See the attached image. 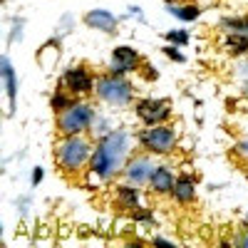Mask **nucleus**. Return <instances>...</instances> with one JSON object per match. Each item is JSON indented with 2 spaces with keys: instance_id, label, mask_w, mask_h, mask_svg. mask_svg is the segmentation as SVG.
Wrapping results in <instances>:
<instances>
[{
  "instance_id": "nucleus-1",
  "label": "nucleus",
  "mask_w": 248,
  "mask_h": 248,
  "mask_svg": "<svg viewBox=\"0 0 248 248\" xmlns=\"http://www.w3.org/2000/svg\"><path fill=\"white\" fill-rule=\"evenodd\" d=\"M132 156V132L127 127H114L105 137L94 139V152L87 167L90 184H109L124 169Z\"/></svg>"
},
{
  "instance_id": "nucleus-2",
  "label": "nucleus",
  "mask_w": 248,
  "mask_h": 248,
  "mask_svg": "<svg viewBox=\"0 0 248 248\" xmlns=\"http://www.w3.org/2000/svg\"><path fill=\"white\" fill-rule=\"evenodd\" d=\"M92 152H94V141H92L90 134L57 137L55 152H52L55 164H57V171L70 176V179H75L79 174H87Z\"/></svg>"
},
{
  "instance_id": "nucleus-3",
  "label": "nucleus",
  "mask_w": 248,
  "mask_h": 248,
  "mask_svg": "<svg viewBox=\"0 0 248 248\" xmlns=\"http://www.w3.org/2000/svg\"><path fill=\"white\" fill-rule=\"evenodd\" d=\"M97 119V109L87 97H77L67 109L55 114V129L57 137H72V134H90L92 124Z\"/></svg>"
},
{
  "instance_id": "nucleus-4",
  "label": "nucleus",
  "mask_w": 248,
  "mask_h": 248,
  "mask_svg": "<svg viewBox=\"0 0 248 248\" xmlns=\"http://www.w3.org/2000/svg\"><path fill=\"white\" fill-rule=\"evenodd\" d=\"M94 97L109 107L124 109L137 102V90L124 75L102 72V75H97V82H94Z\"/></svg>"
},
{
  "instance_id": "nucleus-5",
  "label": "nucleus",
  "mask_w": 248,
  "mask_h": 248,
  "mask_svg": "<svg viewBox=\"0 0 248 248\" xmlns=\"http://www.w3.org/2000/svg\"><path fill=\"white\" fill-rule=\"evenodd\" d=\"M137 141L144 152H149L154 156H169L179 147V134L169 122L164 124H152L137 132Z\"/></svg>"
},
{
  "instance_id": "nucleus-6",
  "label": "nucleus",
  "mask_w": 248,
  "mask_h": 248,
  "mask_svg": "<svg viewBox=\"0 0 248 248\" xmlns=\"http://www.w3.org/2000/svg\"><path fill=\"white\" fill-rule=\"evenodd\" d=\"M134 114L144 127H152V124L169 122L174 117V107L164 97H141L134 102Z\"/></svg>"
},
{
  "instance_id": "nucleus-7",
  "label": "nucleus",
  "mask_w": 248,
  "mask_h": 248,
  "mask_svg": "<svg viewBox=\"0 0 248 248\" xmlns=\"http://www.w3.org/2000/svg\"><path fill=\"white\" fill-rule=\"evenodd\" d=\"M156 167V161H154V154L149 152H137L127 159V164H124V169H122V181H129L134 186H149V179H152V171Z\"/></svg>"
},
{
  "instance_id": "nucleus-8",
  "label": "nucleus",
  "mask_w": 248,
  "mask_h": 248,
  "mask_svg": "<svg viewBox=\"0 0 248 248\" xmlns=\"http://www.w3.org/2000/svg\"><path fill=\"white\" fill-rule=\"evenodd\" d=\"M94 82H97V77L90 72V67L87 65H70L65 72H62V77H60V85L65 87L67 92H72L75 97H90V94H94Z\"/></svg>"
},
{
  "instance_id": "nucleus-9",
  "label": "nucleus",
  "mask_w": 248,
  "mask_h": 248,
  "mask_svg": "<svg viewBox=\"0 0 248 248\" xmlns=\"http://www.w3.org/2000/svg\"><path fill=\"white\" fill-rule=\"evenodd\" d=\"M141 65H144V60H141L139 50H134L132 45H117V47L112 50L107 72L127 77V75H132V72H139Z\"/></svg>"
},
{
  "instance_id": "nucleus-10",
  "label": "nucleus",
  "mask_w": 248,
  "mask_h": 248,
  "mask_svg": "<svg viewBox=\"0 0 248 248\" xmlns=\"http://www.w3.org/2000/svg\"><path fill=\"white\" fill-rule=\"evenodd\" d=\"M82 23H85L90 30L105 32V35H117L119 32V23H124L122 17H117L112 10L107 8H92L82 15Z\"/></svg>"
},
{
  "instance_id": "nucleus-11",
  "label": "nucleus",
  "mask_w": 248,
  "mask_h": 248,
  "mask_svg": "<svg viewBox=\"0 0 248 248\" xmlns=\"http://www.w3.org/2000/svg\"><path fill=\"white\" fill-rule=\"evenodd\" d=\"M0 77H3V90H5V97H8V117H15V109H17V72L13 67V62L8 55L0 57Z\"/></svg>"
},
{
  "instance_id": "nucleus-12",
  "label": "nucleus",
  "mask_w": 248,
  "mask_h": 248,
  "mask_svg": "<svg viewBox=\"0 0 248 248\" xmlns=\"http://www.w3.org/2000/svg\"><path fill=\"white\" fill-rule=\"evenodd\" d=\"M174 184H176V174L171 171L169 164H156L149 179V191L154 196H171Z\"/></svg>"
},
{
  "instance_id": "nucleus-13",
  "label": "nucleus",
  "mask_w": 248,
  "mask_h": 248,
  "mask_svg": "<svg viewBox=\"0 0 248 248\" xmlns=\"http://www.w3.org/2000/svg\"><path fill=\"white\" fill-rule=\"evenodd\" d=\"M196 191H199V179L191 174V171H184L176 176V184H174V191H171V199L181 206H189L196 201Z\"/></svg>"
},
{
  "instance_id": "nucleus-14",
  "label": "nucleus",
  "mask_w": 248,
  "mask_h": 248,
  "mask_svg": "<svg viewBox=\"0 0 248 248\" xmlns=\"http://www.w3.org/2000/svg\"><path fill=\"white\" fill-rule=\"evenodd\" d=\"M114 201L122 211L132 214L134 209H139L141 206V186H134L129 181H122L117 189H114Z\"/></svg>"
},
{
  "instance_id": "nucleus-15",
  "label": "nucleus",
  "mask_w": 248,
  "mask_h": 248,
  "mask_svg": "<svg viewBox=\"0 0 248 248\" xmlns=\"http://www.w3.org/2000/svg\"><path fill=\"white\" fill-rule=\"evenodd\" d=\"M60 55H62V37L52 35L47 43L37 50V62L43 70H55V65L60 62Z\"/></svg>"
},
{
  "instance_id": "nucleus-16",
  "label": "nucleus",
  "mask_w": 248,
  "mask_h": 248,
  "mask_svg": "<svg viewBox=\"0 0 248 248\" xmlns=\"http://www.w3.org/2000/svg\"><path fill=\"white\" fill-rule=\"evenodd\" d=\"M167 10H169V15L171 17H176L179 23H194V20H199L201 17V5H196L194 0H179V3H169L167 5Z\"/></svg>"
},
{
  "instance_id": "nucleus-17",
  "label": "nucleus",
  "mask_w": 248,
  "mask_h": 248,
  "mask_svg": "<svg viewBox=\"0 0 248 248\" xmlns=\"http://www.w3.org/2000/svg\"><path fill=\"white\" fill-rule=\"evenodd\" d=\"M223 50L231 57H248V35L246 32H226L223 37Z\"/></svg>"
},
{
  "instance_id": "nucleus-18",
  "label": "nucleus",
  "mask_w": 248,
  "mask_h": 248,
  "mask_svg": "<svg viewBox=\"0 0 248 248\" xmlns=\"http://www.w3.org/2000/svg\"><path fill=\"white\" fill-rule=\"evenodd\" d=\"M75 99H77V97H75L72 92H67V90L62 87V85H57V90L50 94V109H52L55 114H60L62 109H67V107L72 105Z\"/></svg>"
},
{
  "instance_id": "nucleus-19",
  "label": "nucleus",
  "mask_w": 248,
  "mask_h": 248,
  "mask_svg": "<svg viewBox=\"0 0 248 248\" xmlns=\"http://www.w3.org/2000/svg\"><path fill=\"white\" fill-rule=\"evenodd\" d=\"M25 37V17L23 15H13L10 17V30H8V47L20 45Z\"/></svg>"
},
{
  "instance_id": "nucleus-20",
  "label": "nucleus",
  "mask_w": 248,
  "mask_h": 248,
  "mask_svg": "<svg viewBox=\"0 0 248 248\" xmlns=\"http://www.w3.org/2000/svg\"><path fill=\"white\" fill-rule=\"evenodd\" d=\"M221 28L226 32H246L248 35V15H229L221 17Z\"/></svg>"
},
{
  "instance_id": "nucleus-21",
  "label": "nucleus",
  "mask_w": 248,
  "mask_h": 248,
  "mask_svg": "<svg viewBox=\"0 0 248 248\" xmlns=\"http://www.w3.org/2000/svg\"><path fill=\"white\" fill-rule=\"evenodd\" d=\"M164 40H167V43H171V45L186 47V45H189V40H191V35H189V30L176 28V30H167V32H164Z\"/></svg>"
},
{
  "instance_id": "nucleus-22",
  "label": "nucleus",
  "mask_w": 248,
  "mask_h": 248,
  "mask_svg": "<svg viewBox=\"0 0 248 248\" xmlns=\"http://www.w3.org/2000/svg\"><path fill=\"white\" fill-rule=\"evenodd\" d=\"M75 23H77V20H75V15H72V13H65V15L60 17L57 28H55V35L65 40V37H67V35H70V32L75 30Z\"/></svg>"
},
{
  "instance_id": "nucleus-23",
  "label": "nucleus",
  "mask_w": 248,
  "mask_h": 248,
  "mask_svg": "<svg viewBox=\"0 0 248 248\" xmlns=\"http://www.w3.org/2000/svg\"><path fill=\"white\" fill-rule=\"evenodd\" d=\"M114 127L109 124V119L107 117H102V114H97V119H94V124H92V129H90V137L92 139H99V137H105L107 132H112Z\"/></svg>"
},
{
  "instance_id": "nucleus-24",
  "label": "nucleus",
  "mask_w": 248,
  "mask_h": 248,
  "mask_svg": "<svg viewBox=\"0 0 248 248\" xmlns=\"http://www.w3.org/2000/svg\"><path fill=\"white\" fill-rule=\"evenodd\" d=\"M231 159L233 161H241V164H248V137L238 139L233 147H231Z\"/></svg>"
},
{
  "instance_id": "nucleus-25",
  "label": "nucleus",
  "mask_w": 248,
  "mask_h": 248,
  "mask_svg": "<svg viewBox=\"0 0 248 248\" xmlns=\"http://www.w3.org/2000/svg\"><path fill=\"white\" fill-rule=\"evenodd\" d=\"M132 218H134L137 223H144V226H154V223H156L154 211L147 209V206H139V209H134V211H132Z\"/></svg>"
},
{
  "instance_id": "nucleus-26",
  "label": "nucleus",
  "mask_w": 248,
  "mask_h": 248,
  "mask_svg": "<svg viewBox=\"0 0 248 248\" xmlns=\"http://www.w3.org/2000/svg\"><path fill=\"white\" fill-rule=\"evenodd\" d=\"M231 75L241 82V85H243V82H248V57H238L236 60V65L231 67Z\"/></svg>"
},
{
  "instance_id": "nucleus-27",
  "label": "nucleus",
  "mask_w": 248,
  "mask_h": 248,
  "mask_svg": "<svg viewBox=\"0 0 248 248\" xmlns=\"http://www.w3.org/2000/svg\"><path fill=\"white\" fill-rule=\"evenodd\" d=\"M161 52L167 55L171 62H179V65H184V62H186V57H184V52H181V47H179V45H171V43H167V45L161 47Z\"/></svg>"
},
{
  "instance_id": "nucleus-28",
  "label": "nucleus",
  "mask_w": 248,
  "mask_h": 248,
  "mask_svg": "<svg viewBox=\"0 0 248 248\" xmlns=\"http://www.w3.org/2000/svg\"><path fill=\"white\" fill-rule=\"evenodd\" d=\"M30 209H32V196L30 194L17 196V214H20V218H23V221L30 216Z\"/></svg>"
},
{
  "instance_id": "nucleus-29",
  "label": "nucleus",
  "mask_w": 248,
  "mask_h": 248,
  "mask_svg": "<svg viewBox=\"0 0 248 248\" xmlns=\"http://www.w3.org/2000/svg\"><path fill=\"white\" fill-rule=\"evenodd\" d=\"M45 179V169L43 167H32V174H30V186L35 189V186H40V181Z\"/></svg>"
},
{
  "instance_id": "nucleus-30",
  "label": "nucleus",
  "mask_w": 248,
  "mask_h": 248,
  "mask_svg": "<svg viewBox=\"0 0 248 248\" xmlns=\"http://www.w3.org/2000/svg\"><path fill=\"white\" fill-rule=\"evenodd\" d=\"M144 70H139V72H144V77H147L149 82H154L156 77H159V70L154 67V65H149V62H144V65H141Z\"/></svg>"
},
{
  "instance_id": "nucleus-31",
  "label": "nucleus",
  "mask_w": 248,
  "mask_h": 248,
  "mask_svg": "<svg viewBox=\"0 0 248 248\" xmlns=\"http://www.w3.org/2000/svg\"><path fill=\"white\" fill-rule=\"evenodd\" d=\"M127 10H129V13H127L129 17H134V20H139V23H147V17H144V10H141L139 5H129Z\"/></svg>"
},
{
  "instance_id": "nucleus-32",
  "label": "nucleus",
  "mask_w": 248,
  "mask_h": 248,
  "mask_svg": "<svg viewBox=\"0 0 248 248\" xmlns=\"http://www.w3.org/2000/svg\"><path fill=\"white\" fill-rule=\"evenodd\" d=\"M233 241H236V246H241V248H248V226L243 229V233H238Z\"/></svg>"
},
{
  "instance_id": "nucleus-33",
  "label": "nucleus",
  "mask_w": 248,
  "mask_h": 248,
  "mask_svg": "<svg viewBox=\"0 0 248 248\" xmlns=\"http://www.w3.org/2000/svg\"><path fill=\"white\" fill-rule=\"evenodd\" d=\"M152 243H154V246H174L176 241H174V238H167V236H154Z\"/></svg>"
},
{
  "instance_id": "nucleus-34",
  "label": "nucleus",
  "mask_w": 248,
  "mask_h": 248,
  "mask_svg": "<svg viewBox=\"0 0 248 248\" xmlns=\"http://www.w3.org/2000/svg\"><path fill=\"white\" fill-rule=\"evenodd\" d=\"M241 94L248 99V82H243V87H241Z\"/></svg>"
},
{
  "instance_id": "nucleus-35",
  "label": "nucleus",
  "mask_w": 248,
  "mask_h": 248,
  "mask_svg": "<svg viewBox=\"0 0 248 248\" xmlns=\"http://www.w3.org/2000/svg\"><path fill=\"white\" fill-rule=\"evenodd\" d=\"M246 179H248V164H246Z\"/></svg>"
},
{
  "instance_id": "nucleus-36",
  "label": "nucleus",
  "mask_w": 248,
  "mask_h": 248,
  "mask_svg": "<svg viewBox=\"0 0 248 248\" xmlns=\"http://www.w3.org/2000/svg\"><path fill=\"white\" fill-rule=\"evenodd\" d=\"M246 226H248V216H246Z\"/></svg>"
}]
</instances>
